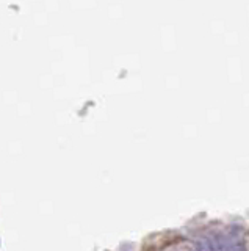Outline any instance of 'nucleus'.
Returning <instances> with one entry per match:
<instances>
[{"label": "nucleus", "instance_id": "nucleus-1", "mask_svg": "<svg viewBox=\"0 0 249 251\" xmlns=\"http://www.w3.org/2000/svg\"><path fill=\"white\" fill-rule=\"evenodd\" d=\"M204 251H243L238 245V242L235 239H232V237H212L207 242H205V245L202 248Z\"/></svg>", "mask_w": 249, "mask_h": 251}]
</instances>
